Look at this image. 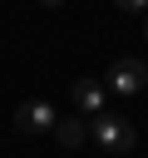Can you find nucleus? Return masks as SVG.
Masks as SVG:
<instances>
[{"mask_svg":"<svg viewBox=\"0 0 148 158\" xmlns=\"http://www.w3.org/2000/svg\"><path fill=\"white\" fill-rule=\"evenodd\" d=\"M89 138H94V143H99L104 153H128V148L138 143L133 123H128L123 114H104V109H99V114L89 118Z\"/></svg>","mask_w":148,"mask_h":158,"instance_id":"obj_1","label":"nucleus"},{"mask_svg":"<svg viewBox=\"0 0 148 158\" xmlns=\"http://www.w3.org/2000/svg\"><path fill=\"white\" fill-rule=\"evenodd\" d=\"M54 123H59V109L44 104V99H30V104L15 109V128L20 133H54Z\"/></svg>","mask_w":148,"mask_h":158,"instance_id":"obj_2","label":"nucleus"},{"mask_svg":"<svg viewBox=\"0 0 148 158\" xmlns=\"http://www.w3.org/2000/svg\"><path fill=\"white\" fill-rule=\"evenodd\" d=\"M143 84H148V64H143V59H128V54H123V59L109 64V89H113V94H138Z\"/></svg>","mask_w":148,"mask_h":158,"instance_id":"obj_3","label":"nucleus"},{"mask_svg":"<svg viewBox=\"0 0 148 158\" xmlns=\"http://www.w3.org/2000/svg\"><path fill=\"white\" fill-rule=\"evenodd\" d=\"M69 94H74L79 114H89V118L104 109V84H99V79H74V89H69Z\"/></svg>","mask_w":148,"mask_h":158,"instance_id":"obj_4","label":"nucleus"},{"mask_svg":"<svg viewBox=\"0 0 148 158\" xmlns=\"http://www.w3.org/2000/svg\"><path fill=\"white\" fill-rule=\"evenodd\" d=\"M54 138H59L64 148H79V143L89 138V123H84V118H59V123H54Z\"/></svg>","mask_w":148,"mask_h":158,"instance_id":"obj_5","label":"nucleus"},{"mask_svg":"<svg viewBox=\"0 0 148 158\" xmlns=\"http://www.w3.org/2000/svg\"><path fill=\"white\" fill-rule=\"evenodd\" d=\"M118 10H148V0H113Z\"/></svg>","mask_w":148,"mask_h":158,"instance_id":"obj_6","label":"nucleus"},{"mask_svg":"<svg viewBox=\"0 0 148 158\" xmlns=\"http://www.w3.org/2000/svg\"><path fill=\"white\" fill-rule=\"evenodd\" d=\"M39 5H44V10H59V5H69V0H39Z\"/></svg>","mask_w":148,"mask_h":158,"instance_id":"obj_7","label":"nucleus"},{"mask_svg":"<svg viewBox=\"0 0 148 158\" xmlns=\"http://www.w3.org/2000/svg\"><path fill=\"white\" fill-rule=\"evenodd\" d=\"M143 40H148V20H143Z\"/></svg>","mask_w":148,"mask_h":158,"instance_id":"obj_8","label":"nucleus"}]
</instances>
